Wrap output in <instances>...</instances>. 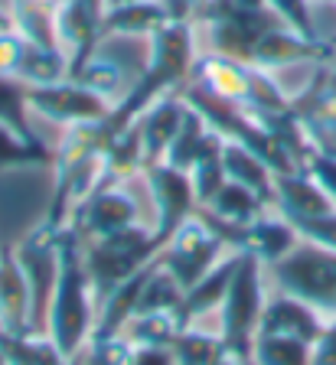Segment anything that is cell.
Returning <instances> with one entry per match:
<instances>
[{
  "mask_svg": "<svg viewBox=\"0 0 336 365\" xmlns=\"http://www.w3.org/2000/svg\"><path fill=\"white\" fill-rule=\"evenodd\" d=\"M193 66H196L193 20H170L167 26H161L151 36V56H147V68L141 72V78L131 85L128 95L105 118L108 137L115 134V130L131 128L153 101L170 95L176 85L190 82Z\"/></svg>",
  "mask_w": 336,
  "mask_h": 365,
  "instance_id": "1",
  "label": "cell"
},
{
  "mask_svg": "<svg viewBox=\"0 0 336 365\" xmlns=\"http://www.w3.org/2000/svg\"><path fill=\"white\" fill-rule=\"evenodd\" d=\"M95 287L85 267V248L82 238L72 228L59 232V277H56L53 304L46 317V336L56 342V349L66 359L78 356L88 346L95 333Z\"/></svg>",
  "mask_w": 336,
  "mask_h": 365,
  "instance_id": "2",
  "label": "cell"
},
{
  "mask_svg": "<svg viewBox=\"0 0 336 365\" xmlns=\"http://www.w3.org/2000/svg\"><path fill=\"white\" fill-rule=\"evenodd\" d=\"M261 264L252 251H238V264L225 300L219 307V336L222 346L242 359H252V346L258 336L261 310H265V284H261Z\"/></svg>",
  "mask_w": 336,
  "mask_h": 365,
  "instance_id": "3",
  "label": "cell"
},
{
  "mask_svg": "<svg viewBox=\"0 0 336 365\" xmlns=\"http://www.w3.org/2000/svg\"><path fill=\"white\" fill-rule=\"evenodd\" d=\"M82 248H85V267H88L98 304L118 284L134 277L141 267L151 264L161 255V248L153 242V232H147L141 225H131L124 232H115V235H105V238L82 242Z\"/></svg>",
  "mask_w": 336,
  "mask_h": 365,
  "instance_id": "4",
  "label": "cell"
},
{
  "mask_svg": "<svg viewBox=\"0 0 336 365\" xmlns=\"http://www.w3.org/2000/svg\"><path fill=\"white\" fill-rule=\"evenodd\" d=\"M271 274L284 294L307 300L327 319L336 317V251L300 242L290 255L271 264Z\"/></svg>",
  "mask_w": 336,
  "mask_h": 365,
  "instance_id": "5",
  "label": "cell"
},
{
  "mask_svg": "<svg viewBox=\"0 0 336 365\" xmlns=\"http://www.w3.org/2000/svg\"><path fill=\"white\" fill-rule=\"evenodd\" d=\"M59 232L49 225H36L24 242L14 245L20 267L26 274V284H30V329L33 333H46L49 304H53L56 277H59Z\"/></svg>",
  "mask_w": 336,
  "mask_h": 365,
  "instance_id": "6",
  "label": "cell"
},
{
  "mask_svg": "<svg viewBox=\"0 0 336 365\" xmlns=\"http://www.w3.org/2000/svg\"><path fill=\"white\" fill-rule=\"evenodd\" d=\"M225 248H229V245L222 242L219 232L199 212H193L190 219L173 232V238L161 248L157 258H161V264L167 267L183 287H193V284L222 258Z\"/></svg>",
  "mask_w": 336,
  "mask_h": 365,
  "instance_id": "7",
  "label": "cell"
},
{
  "mask_svg": "<svg viewBox=\"0 0 336 365\" xmlns=\"http://www.w3.org/2000/svg\"><path fill=\"white\" fill-rule=\"evenodd\" d=\"M30 111L43 114L53 124L78 128V124H98L111 114V101L101 98L98 91L82 85L78 78H59L46 85H26Z\"/></svg>",
  "mask_w": 336,
  "mask_h": 365,
  "instance_id": "8",
  "label": "cell"
},
{
  "mask_svg": "<svg viewBox=\"0 0 336 365\" xmlns=\"http://www.w3.org/2000/svg\"><path fill=\"white\" fill-rule=\"evenodd\" d=\"M290 111L307 130L317 153H336V59L317 62V72L290 101Z\"/></svg>",
  "mask_w": 336,
  "mask_h": 365,
  "instance_id": "9",
  "label": "cell"
},
{
  "mask_svg": "<svg viewBox=\"0 0 336 365\" xmlns=\"http://www.w3.org/2000/svg\"><path fill=\"white\" fill-rule=\"evenodd\" d=\"M105 10L108 0H66L56 10V36L69 56V78L82 72L105 39Z\"/></svg>",
  "mask_w": 336,
  "mask_h": 365,
  "instance_id": "10",
  "label": "cell"
},
{
  "mask_svg": "<svg viewBox=\"0 0 336 365\" xmlns=\"http://www.w3.org/2000/svg\"><path fill=\"white\" fill-rule=\"evenodd\" d=\"M144 176H147V186H151V196H153V205H157V228H153V242L157 248L173 238V232L196 212V192H193V182H190V173L183 170L170 167V163H151L144 167Z\"/></svg>",
  "mask_w": 336,
  "mask_h": 365,
  "instance_id": "11",
  "label": "cell"
},
{
  "mask_svg": "<svg viewBox=\"0 0 336 365\" xmlns=\"http://www.w3.org/2000/svg\"><path fill=\"white\" fill-rule=\"evenodd\" d=\"M131 225H138V202L111 180L101 182L98 190L78 205L69 222V228L82 242L115 235V232H124Z\"/></svg>",
  "mask_w": 336,
  "mask_h": 365,
  "instance_id": "12",
  "label": "cell"
},
{
  "mask_svg": "<svg viewBox=\"0 0 336 365\" xmlns=\"http://www.w3.org/2000/svg\"><path fill=\"white\" fill-rule=\"evenodd\" d=\"M196 88H203L206 95L225 101L235 108H248L252 101V82H255V66L248 62H235L229 56H203L193 66V78Z\"/></svg>",
  "mask_w": 336,
  "mask_h": 365,
  "instance_id": "13",
  "label": "cell"
},
{
  "mask_svg": "<svg viewBox=\"0 0 336 365\" xmlns=\"http://www.w3.org/2000/svg\"><path fill=\"white\" fill-rule=\"evenodd\" d=\"M323 327H327V317L317 307H310L307 300L281 290L278 297L265 300L258 333L261 336H294V339H304L313 346V342L320 339Z\"/></svg>",
  "mask_w": 336,
  "mask_h": 365,
  "instance_id": "14",
  "label": "cell"
},
{
  "mask_svg": "<svg viewBox=\"0 0 336 365\" xmlns=\"http://www.w3.org/2000/svg\"><path fill=\"white\" fill-rule=\"evenodd\" d=\"M333 56H336L333 46L320 43V39H307L281 23V26L268 30L258 39V46H255V53H252V66L275 72V68L297 66V62H327Z\"/></svg>",
  "mask_w": 336,
  "mask_h": 365,
  "instance_id": "15",
  "label": "cell"
},
{
  "mask_svg": "<svg viewBox=\"0 0 336 365\" xmlns=\"http://www.w3.org/2000/svg\"><path fill=\"white\" fill-rule=\"evenodd\" d=\"M275 209L287 222H297L333 212L336 202L317 186L307 170H287V173H275Z\"/></svg>",
  "mask_w": 336,
  "mask_h": 365,
  "instance_id": "16",
  "label": "cell"
},
{
  "mask_svg": "<svg viewBox=\"0 0 336 365\" xmlns=\"http://www.w3.org/2000/svg\"><path fill=\"white\" fill-rule=\"evenodd\" d=\"M0 329L4 333H33L30 329V284L20 267L16 251L0 248Z\"/></svg>",
  "mask_w": 336,
  "mask_h": 365,
  "instance_id": "17",
  "label": "cell"
},
{
  "mask_svg": "<svg viewBox=\"0 0 336 365\" xmlns=\"http://www.w3.org/2000/svg\"><path fill=\"white\" fill-rule=\"evenodd\" d=\"M235 264H238V251L222 255V258L215 261V264L209 267V271L203 274L193 287H186L183 304H180V310H176L180 327H193L199 317H206V313L219 310L222 300H225V290H229V284H232Z\"/></svg>",
  "mask_w": 336,
  "mask_h": 365,
  "instance_id": "18",
  "label": "cell"
},
{
  "mask_svg": "<svg viewBox=\"0 0 336 365\" xmlns=\"http://www.w3.org/2000/svg\"><path fill=\"white\" fill-rule=\"evenodd\" d=\"M183 111H186V101L173 98V95H163L134 121L141 130V144H144V167L161 163L167 157V147L176 137V130H180Z\"/></svg>",
  "mask_w": 336,
  "mask_h": 365,
  "instance_id": "19",
  "label": "cell"
},
{
  "mask_svg": "<svg viewBox=\"0 0 336 365\" xmlns=\"http://www.w3.org/2000/svg\"><path fill=\"white\" fill-rule=\"evenodd\" d=\"M170 23L163 0H111L105 10V36H147Z\"/></svg>",
  "mask_w": 336,
  "mask_h": 365,
  "instance_id": "20",
  "label": "cell"
},
{
  "mask_svg": "<svg viewBox=\"0 0 336 365\" xmlns=\"http://www.w3.org/2000/svg\"><path fill=\"white\" fill-rule=\"evenodd\" d=\"M157 267V258L151 264H144L134 277H128L124 284H118L111 294L101 300V310H98V319H95V333L92 339H108V336H121V329L128 327V319L138 313V300H141V290H144L147 277L151 271Z\"/></svg>",
  "mask_w": 336,
  "mask_h": 365,
  "instance_id": "21",
  "label": "cell"
},
{
  "mask_svg": "<svg viewBox=\"0 0 336 365\" xmlns=\"http://www.w3.org/2000/svg\"><path fill=\"white\" fill-rule=\"evenodd\" d=\"M268 199L261 192H255L252 186H242L235 180H225L222 182V190L209 199L203 209H206L213 219L225 222V225H248L255 222L261 212H268Z\"/></svg>",
  "mask_w": 336,
  "mask_h": 365,
  "instance_id": "22",
  "label": "cell"
},
{
  "mask_svg": "<svg viewBox=\"0 0 336 365\" xmlns=\"http://www.w3.org/2000/svg\"><path fill=\"white\" fill-rule=\"evenodd\" d=\"M222 163H225V176L229 180L242 182V186H252L255 192H261L268 202L275 205V170L268 167L255 150H248L238 140H225L222 137Z\"/></svg>",
  "mask_w": 336,
  "mask_h": 365,
  "instance_id": "23",
  "label": "cell"
},
{
  "mask_svg": "<svg viewBox=\"0 0 336 365\" xmlns=\"http://www.w3.org/2000/svg\"><path fill=\"white\" fill-rule=\"evenodd\" d=\"M0 349L7 365H66L69 359L56 349L46 333H4L0 329Z\"/></svg>",
  "mask_w": 336,
  "mask_h": 365,
  "instance_id": "24",
  "label": "cell"
},
{
  "mask_svg": "<svg viewBox=\"0 0 336 365\" xmlns=\"http://www.w3.org/2000/svg\"><path fill=\"white\" fill-rule=\"evenodd\" d=\"M225 180L229 176H225V163H222V134L219 130H209L206 144H203L199 157L193 160V167H190V182H193V192H196V202L206 205L222 190Z\"/></svg>",
  "mask_w": 336,
  "mask_h": 365,
  "instance_id": "25",
  "label": "cell"
},
{
  "mask_svg": "<svg viewBox=\"0 0 336 365\" xmlns=\"http://www.w3.org/2000/svg\"><path fill=\"white\" fill-rule=\"evenodd\" d=\"M209 130H213V128H209L206 118H203V114H199L193 105H186L183 121H180V130H176V137L170 140L163 163H170V167H176V170H183V173H190L193 160L199 157V150H203V144H206Z\"/></svg>",
  "mask_w": 336,
  "mask_h": 365,
  "instance_id": "26",
  "label": "cell"
},
{
  "mask_svg": "<svg viewBox=\"0 0 336 365\" xmlns=\"http://www.w3.org/2000/svg\"><path fill=\"white\" fill-rule=\"evenodd\" d=\"M0 124L30 140L36 147H46L30 128V101H26V82L16 76H0Z\"/></svg>",
  "mask_w": 336,
  "mask_h": 365,
  "instance_id": "27",
  "label": "cell"
},
{
  "mask_svg": "<svg viewBox=\"0 0 336 365\" xmlns=\"http://www.w3.org/2000/svg\"><path fill=\"white\" fill-rule=\"evenodd\" d=\"M26 85H46V82H59L69 78V56L59 46H36L26 43V56L20 66V76Z\"/></svg>",
  "mask_w": 336,
  "mask_h": 365,
  "instance_id": "28",
  "label": "cell"
},
{
  "mask_svg": "<svg viewBox=\"0 0 336 365\" xmlns=\"http://www.w3.org/2000/svg\"><path fill=\"white\" fill-rule=\"evenodd\" d=\"M183 294H186V287L157 258V267L151 271L144 290H141L138 313H176L180 304H183Z\"/></svg>",
  "mask_w": 336,
  "mask_h": 365,
  "instance_id": "29",
  "label": "cell"
},
{
  "mask_svg": "<svg viewBox=\"0 0 336 365\" xmlns=\"http://www.w3.org/2000/svg\"><path fill=\"white\" fill-rule=\"evenodd\" d=\"M180 329L183 327H180L176 313H134L128 327L121 329V336L131 346H173Z\"/></svg>",
  "mask_w": 336,
  "mask_h": 365,
  "instance_id": "30",
  "label": "cell"
},
{
  "mask_svg": "<svg viewBox=\"0 0 336 365\" xmlns=\"http://www.w3.org/2000/svg\"><path fill=\"white\" fill-rule=\"evenodd\" d=\"M313 346L294 336H255L252 362L255 365H310Z\"/></svg>",
  "mask_w": 336,
  "mask_h": 365,
  "instance_id": "31",
  "label": "cell"
},
{
  "mask_svg": "<svg viewBox=\"0 0 336 365\" xmlns=\"http://www.w3.org/2000/svg\"><path fill=\"white\" fill-rule=\"evenodd\" d=\"M53 150L36 147L30 140L0 124V170H26V167H53Z\"/></svg>",
  "mask_w": 336,
  "mask_h": 365,
  "instance_id": "32",
  "label": "cell"
},
{
  "mask_svg": "<svg viewBox=\"0 0 336 365\" xmlns=\"http://www.w3.org/2000/svg\"><path fill=\"white\" fill-rule=\"evenodd\" d=\"M76 78L82 85H88L92 91H98L101 98H108L111 105H118V101L128 95V88H124L128 82H124L121 66H118V62H111V59H105V56H92Z\"/></svg>",
  "mask_w": 336,
  "mask_h": 365,
  "instance_id": "33",
  "label": "cell"
},
{
  "mask_svg": "<svg viewBox=\"0 0 336 365\" xmlns=\"http://www.w3.org/2000/svg\"><path fill=\"white\" fill-rule=\"evenodd\" d=\"M222 346V336H209V333H199L196 327H183L176 333L173 339V356L176 365H209V359L219 352Z\"/></svg>",
  "mask_w": 336,
  "mask_h": 365,
  "instance_id": "34",
  "label": "cell"
},
{
  "mask_svg": "<svg viewBox=\"0 0 336 365\" xmlns=\"http://www.w3.org/2000/svg\"><path fill=\"white\" fill-rule=\"evenodd\" d=\"M265 4L275 10L284 26H290L294 33H300V36H307V39H317L310 0H265Z\"/></svg>",
  "mask_w": 336,
  "mask_h": 365,
  "instance_id": "35",
  "label": "cell"
},
{
  "mask_svg": "<svg viewBox=\"0 0 336 365\" xmlns=\"http://www.w3.org/2000/svg\"><path fill=\"white\" fill-rule=\"evenodd\" d=\"M131 342L124 336H108V339H88L82 349L85 365H128Z\"/></svg>",
  "mask_w": 336,
  "mask_h": 365,
  "instance_id": "36",
  "label": "cell"
},
{
  "mask_svg": "<svg viewBox=\"0 0 336 365\" xmlns=\"http://www.w3.org/2000/svg\"><path fill=\"white\" fill-rule=\"evenodd\" d=\"M290 225L297 228L300 242H310V245L336 251V209L327 215H313V219H297V222H290Z\"/></svg>",
  "mask_w": 336,
  "mask_h": 365,
  "instance_id": "37",
  "label": "cell"
},
{
  "mask_svg": "<svg viewBox=\"0 0 336 365\" xmlns=\"http://www.w3.org/2000/svg\"><path fill=\"white\" fill-rule=\"evenodd\" d=\"M24 56H26V39L14 26L0 30V76H20Z\"/></svg>",
  "mask_w": 336,
  "mask_h": 365,
  "instance_id": "38",
  "label": "cell"
},
{
  "mask_svg": "<svg viewBox=\"0 0 336 365\" xmlns=\"http://www.w3.org/2000/svg\"><path fill=\"white\" fill-rule=\"evenodd\" d=\"M304 170L317 180V186H320V190L336 202V153H313V157L307 160Z\"/></svg>",
  "mask_w": 336,
  "mask_h": 365,
  "instance_id": "39",
  "label": "cell"
},
{
  "mask_svg": "<svg viewBox=\"0 0 336 365\" xmlns=\"http://www.w3.org/2000/svg\"><path fill=\"white\" fill-rule=\"evenodd\" d=\"M310 365H336V317L327 319V327H323L320 339L313 342Z\"/></svg>",
  "mask_w": 336,
  "mask_h": 365,
  "instance_id": "40",
  "label": "cell"
},
{
  "mask_svg": "<svg viewBox=\"0 0 336 365\" xmlns=\"http://www.w3.org/2000/svg\"><path fill=\"white\" fill-rule=\"evenodd\" d=\"M128 365H176L170 346H131Z\"/></svg>",
  "mask_w": 336,
  "mask_h": 365,
  "instance_id": "41",
  "label": "cell"
},
{
  "mask_svg": "<svg viewBox=\"0 0 336 365\" xmlns=\"http://www.w3.org/2000/svg\"><path fill=\"white\" fill-rule=\"evenodd\" d=\"M163 4L170 10V20H196L209 0H163Z\"/></svg>",
  "mask_w": 336,
  "mask_h": 365,
  "instance_id": "42",
  "label": "cell"
},
{
  "mask_svg": "<svg viewBox=\"0 0 336 365\" xmlns=\"http://www.w3.org/2000/svg\"><path fill=\"white\" fill-rule=\"evenodd\" d=\"M209 365H248V359H242V356H235V352H229L225 346H219V352L209 359Z\"/></svg>",
  "mask_w": 336,
  "mask_h": 365,
  "instance_id": "43",
  "label": "cell"
},
{
  "mask_svg": "<svg viewBox=\"0 0 336 365\" xmlns=\"http://www.w3.org/2000/svg\"><path fill=\"white\" fill-rule=\"evenodd\" d=\"M39 4H43V7H49V10H59L66 0H39Z\"/></svg>",
  "mask_w": 336,
  "mask_h": 365,
  "instance_id": "44",
  "label": "cell"
},
{
  "mask_svg": "<svg viewBox=\"0 0 336 365\" xmlns=\"http://www.w3.org/2000/svg\"><path fill=\"white\" fill-rule=\"evenodd\" d=\"M10 26H14V23H10V14H4V10H0V30H10Z\"/></svg>",
  "mask_w": 336,
  "mask_h": 365,
  "instance_id": "45",
  "label": "cell"
},
{
  "mask_svg": "<svg viewBox=\"0 0 336 365\" xmlns=\"http://www.w3.org/2000/svg\"><path fill=\"white\" fill-rule=\"evenodd\" d=\"M66 365H85V362H82V352H78V356H72V359H69V362H66Z\"/></svg>",
  "mask_w": 336,
  "mask_h": 365,
  "instance_id": "46",
  "label": "cell"
},
{
  "mask_svg": "<svg viewBox=\"0 0 336 365\" xmlns=\"http://www.w3.org/2000/svg\"><path fill=\"white\" fill-rule=\"evenodd\" d=\"M0 365H7V356H4V349H0Z\"/></svg>",
  "mask_w": 336,
  "mask_h": 365,
  "instance_id": "47",
  "label": "cell"
},
{
  "mask_svg": "<svg viewBox=\"0 0 336 365\" xmlns=\"http://www.w3.org/2000/svg\"><path fill=\"white\" fill-rule=\"evenodd\" d=\"M248 365H255V362H252V359H248Z\"/></svg>",
  "mask_w": 336,
  "mask_h": 365,
  "instance_id": "48",
  "label": "cell"
},
{
  "mask_svg": "<svg viewBox=\"0 0 336 365\" xmlns=\"http://www.w3.org/2000/svg\"><path fill=\"white\" fill-rule=\"evenodd\" d=\"M330 4H336V0H330Z\"/></svg>",
  "mask_w": 336,
  "mask_h": 365,
  "instance_id": "49",
  "label": "cell"
},
{
  "mask_svg": "<svg viewBox=\"0 0 336 365\" xmlns=\"http://www.w3.org/2000/svg\"><path fill=\"white\" fill-rule=\"evenodd\" d=\"M108 4H111V0H108Z\"/></svg>",
  "mask_w": 336,
  "mask_h": 365,
  "instance_id": "50",
  "label": "cell"
},
{
  "mask_svg": "<svg viewBox=\"0 0 336 365\" xmlns=\"http://www.w3.org/2000/svg\"><path fill=\"white\" fill-rule=\"evenodd\" d=\"M333 59H336V56H333Z\"/></svg>",
  "mask_w": 336,
  "mask_h": 365,
  "instance_id": "51",
  "label": "cell"
}]
</instances>
